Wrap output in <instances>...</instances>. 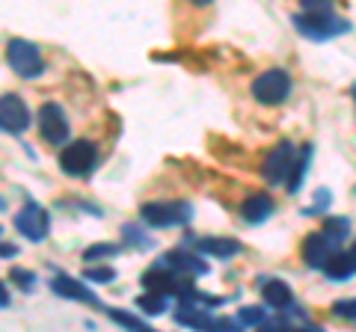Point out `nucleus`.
I'll list each match as a JSON object with an SVG mask.
<instances>
[{
	"label": "nucleus",
	"instance_id": "f257e3e1",
	"mask_svg": "<svg viewBox=\"0 0 356 332\" xmlns=\"http://www.w3.org/2000/svg\"><path fill=\"white\" fill-rule=\"evenodd\" d=\"M291 86H294L291 74L282 72V69H270V72H264V74L255 77L252 86H250V92H252L255 101L264 104V107H280V104L288 101Z\"/></svg>",
	"mask_w": 356,
	"mask_h": 332
},
{
	"label": "nucleus",
	"instance_id": "f03ea898",
	"mask_svg": "<svg viewBox=\"0 0 356 332\" xmlns=\"http://www.w3.org/2000/svg\"><path fill=\"white\" fill-rule=\"evenodd\" d=\"M294 27L303 33L306 39L312 42H327V39H336L341 33H348L350 24L332 13H303V15H294Z\"/></svg>",
	"mask_w": 356,
	"mask_h": 332
},
{
	"label": "nucleus",
	"instance_id": "7ed1b4c3",
	"mask_svg": "<svg viewBox=\"0 0 356 332\" xmlns=\"http://www.w3.org/2000/svg\"><path fill=\"white\" fill-rule=\"evenodd\" d=\"M98 163V149L89 140H72L65 142V149L60 151V169L72 179H86Z\"/></svg>",
	"mask_w": 356,
	"mask_h": 332
},
{
	"label": "nucleus",
	"instance_id": "20e7f679",
	"mask_svg": "<svg viewBox=\"0 0 356 332\" xmlns=\"http://www.w3.org/2000/svg\"><path fill=\"white\" fill-rule=\"evenodd\" d=\"M140 217L149 229H170V226L191 223L193 208L187 202H146L140 208Z\"/></svg>",
	"mask_w": 356,
	"mask_h": 332
},
{
	"label": "nucleus",
	"instance_id": "39448f33",
	"mask_svg": "<svg viewBox=\"0 0 356 332\" xmlns=\"http://www.w3.org/2000/svg\"><path fill=\"white\" fill-rule=\"evenodd\" d=\"M6 63H9V69H13L18 77H24V81H33V77H39L44 72L39 48L27 39H9L6 42Z\"/></svg>",
	"mask_w": 356,
	"mask_h": 332
},
{
	"label": "nucleus",
	"instance_id": "423d86ee",
	"mask_svg": "<svg viewBox=\"0 0 356 332\" xmlns=\"http://www.w3.org/2000/svg\"><path fill=\"white\" fill-rule=\"evenodd\" d=\"M294 142L282 140L280 146H273V151L264 158L261 163V179L270 184V187H280V184H288V175H291V166H294Z\"/></svg>",
	"mask_w": 356,
	"mask_h": 332
},
{
	"label": "nucleus",
	"instance_id": "0eeeda50",
	"mask_svg": "<svg viewBox=\"0 0 356 332\" xmlns=\"http://www.w3.org/2000/svg\"><path fill=\"white\" fill-rule=\"evenodd\" d=\"M36 122H39L42 140L51 142V146H63L69 140V119H65L63 107L57 101H44L36 113Z\"/></svg>",
	"mask_w": 356,
	"mask_h": 332
},
{
	"label": "nucleus",
	"instance_id": "6e6552de",
	"mask_svg": "<svg viewBox=\"0 0 356 332\" xmlns=\"http://www.w3.org/2000/svg\"><path fill=\"white\" fill-rule=\"evenodd\" d=\"M15 229H18L27 240L42 243L44 238H48V231H51V214L44 211L42 205L27 202V205L15 214Z\"/></svg>",
	"mask_w": 356,
	"mask_h": 332
},
{
	"label": "nucleus",
	"instance_id": "1a4fd4ad",
	"mask_svg": "<svg viewBox=\"0 0 356 332\" xmlns=\"http://www.w3.org/2000/svg\"><path fill=\"white\" fill-rule=\"evenodd\" d=\"M0 125L13 137H21L30 128V110L13 92H3V98H0Z\"/></svg>",
	"mask_w": 356,
	"mask_h": 332
},
{
	"label": "nucleus",
	"instance_id": "9d476101",
	"mask_svg": "<svg viewBox=\"0 0 356 332\" xmlns=\"http://www.w3.org/2000/svg\"><path fill=\"white\" fill-rule=\"evenodd\" d=\"M336 249H341V247H336V243L327 238L324 229H321V231H312V235H306V240H303V261H306V267L321 270V267H324V261H327Z\"/></svg>",
	"mask_w": 356,
	"mask_h": 332
},
{
	"label": "nucleus",
	"instance_id": "9b49d317",
	"mask_svg": "<svg viewBox=\"0 0 356 332\" xmlns=\"http://www.w3.org/2000/svg\"><path fill=\"white\" fill-rule=\"evenodd\" d=\"M175 320L181 326H193V329H238L235 320H217V317L205 315L202 308H196V306H181Z\"/></svg>",
	"mask_w": 356,
	"mask_h": 332
},
{
	"label": "nucleus",
	"instance_id": "f8f14e48",
	"mask_svg": "<svg viewBox=\"0 0 356 332\" xmlns=\"http://www.w3.org/2000/svg\"><path fill=\"white\" fill-rule=\"evenodd\" d=\"M86 279H72V276H65V273H60V276H54V282H51V288H54V294H60V297H65V300H81V303H89V306H102L98 303V297L89 291V288L83 285Z\"/></svg>",
	"mask_w": 356,
	"mask_h": 332
},
{
	"label": "nucleus",
	"instance_id": "ddd939ff",
	"mask_svg": "<svg viewBox=\"0 0 356 332\" xmlns=\"http://www.w3.org/2000/svg\"><path fill=\"white\" fill-rule=\"evenodd\" d=\"M261 300H264V306H270L273 312H285V308L294 306V294H291V288H288V282H282V279H264Z\"/></svg>",
	"mask_w": 356,
	"mask_h": 332
},
{
	"label": "nucleus",
	"instance_id": "4468645a",
	"mask_svg": "<svg viewBox=\"0 0 356 332\" xmlns=\"http://www.w3.org/2000/svg\"><path fill=\"white\" fill-rule=\"evenodd\" d=\"M321 273H324L330 282H348L350 276L356 273V261H353V256H350V249H348V252L336 249V252H332V256L324 261Z\"/></svg>",
	"mask_w": 356,
	"mask_h": 332
},
{
	"label": "nucleus",
	"instance_id": "2eb2a0df",
	"mask_svg": "<svg viewBox=\"0 0 356 332\" xmlns=\"http://www.w3.org/2000/svg\"><path fill=\"white\" fill-rule=\"evenodd\" d=\"M161 261H163V264H170L172 270L184 273V276H205V273H208V264H205L202 258L191 256V252H184V249H172V252H166V256H163Z\"/></svg>",
	"mask_w": 356,
	"mask_h": 332
},
{
	"label": "nucleus",
	"instance_id": "dca6fc26",
	"mask_svg": "<svg viewBox=\"0 0 356 332\" xmlns=\"http://www.w3.org/2000/svg\"><path fill=\"white\" fill-rule=\"evenodd\" d=\"M270 214H273V199L267 193H255L241 205V217H243V223H250V226L264 223Z\"/></svg>",
	"mask_w": 356,
	"mask_h": 332
},
{
	"label": "nucleus",
	"instance_id": "f3484780",
	"mask_svg": "<svg viewBox=\"0 0 356 332\" xmlns=\"http://www.w3.org/2000/svg\"><path fill=\"white\" fill-rule=\"evenodd\" d=\"M196 249L202 252V256H211V258H232L241 252V243L232 240V238H199Z\"/></svg>",
	"mask_w": 356,
	"mask_h": 332
},
{
	"label": "nucleus",
	"instance_id": "a211bd4d",
	"mask_svg": "<svg viewBox=\"0 0 356 332\" xmlns=\"http://www.w3.org/2000/svg\"><path fill=\"white\" fill-rule=\"evenodd\" d=\"M309 160H312V142H306L300 154L294 158V166H291V175H288V193H297L300 184H303V175L309 169Z\"/></svg>",
	"mask_w": 356,
	"mask_h": 332
},
{
	"label": "nucleus",
	"instance_id": "6ab92c4d",
	"mask_svg": "<svg viewBox=\"0 0 356 332\" xmlns=\"http://www.w3.org/2000/svg\"><path fill=\"white\" fill-rule=\"evenodd\" d=\"M166 300H170L166 294L149 291V294L137 297V306H140V312H143V315H163V312H166Z\"/></svg>",
	"mask_w": 356,
	"mask_h": 332
},
{
	"label": "nucleus",
	"instance_id": "aec40b11",
	"mask_svg": "<svg viewBox=\"0 0 356 332\" xmlns=\"http://www.w3.org/2000/svg\"><path fill=\"white\" fill-rule=\"evenodd\" d=\"M321 229H324V231H327V238H330L332 243H336V247H341V243H344V240H348V231H350V223H348V219H344V217H330V219H327V223H324V226H321Z\"/></svg>",
	"mask_w": 356,
	"mask_h": 332
},
{
	"label": "nucleus",
	"instance_id": "412c9836",
	"mask_svg": "<svg viewBox=\"0 0 356 332\" xmlns=\"http://www.w3.org/2000/svg\"><path fill=\"white\" fill-rule=\"evenodd\" d=\"M119 247L116 243H92V247L83 249V261H102L107 256H116Z\"/></svg>",
	"mask_w": 356,
	"mask_h": 332
},
{
	"label": "nucleus",
	"instance_id": "4be33fe9",
	"mask_svg": "<svg viewBox=\"0 0 356 332\" xmlns=\"http://www.w3.org/2000/svg\"><path fill=\"white\" fill-rule=\"evenodd\" d=\"M110 317L116 320V324H122L125 329H137V332H149V326H146V320H140V317H134V315H128V312H119V308H110L107 312Z\"/></svg>",
	"mask_w": 356,
	"mask_h": 332
},
{
	"label": "nucleus",
	"instance_id": "5701e85b",
	"mask_svg": "<svg viewBox=\"0 0 356 332\" xmlns=\"http://www.w3.org/2000/svg\"><path fill=\"white\" fill-rule=\"evenodd\" d=\"M9 282H15L21 291L24 294H30L33 288H36V273H30V270H21V267H15L13 273H9Z\"/></svg>",
	"mask_w": 356,
	"mask_h": 332
},
{
	"label": "nucleus",
	"instance_id": "b1692460",
	"mask_svg": "<svg viewBox=\"0 0 356 332\" xmlns=\"http://www.w3.org/2000/svg\"><path fill=\"white\" fill-rule=\"evenodd\" d=\"M83 279H86V282L107 285V282L116 279V270H113V267H89V270H83Z\"/></svg>",
	"mask_w": 356,
	"mask_h": 332
},
{
	"label": "nucleus",
	"instance_id": "393cba45",
	"mask_svg": "<svg viewBox=\"0 0 356 332\" xmlns=\"http://www.w3.org/2000/svg\"><path fill=\"white\" fill-rule=\"evenodd\" d=\"M264 308H241V315H238V324L243 326H264Z\"/></svg>",
	"mask_w": 356,
	"mask_h": 332
},
{
	"label": "nucleus",
	"instance_id": "a878e982",
	"mask_svg": "<svg viewBox=\"0 0 356 332\" xmlns=\"http://www.w3.org/2000/svg\"><path fill=\"white\" fill-rule=\"evenodd\" d=\"M332 315L344 317V320H356V297L353 300H339L336 306H332Z\"/></svg>",
	"mask_w": 356,
	"mask_h": 332
},
{
	"label": "nucleus",
	"instance_id": "bb28decb",
	"mask_svg": "<svg viewBox=\"0 0 356 332\" xmlns=\"http://www.w3.org/2000/svg\"><path fill=\"white\" fill-rule=\"evenodd\" d=\"M303 13H332V0H300Z\"/></svg>",
	"mask_w": 356,
	"mask_h": 332
},
{
	"label": "nucleus",
	"instance_id": "cd10ccee",
	"mask_svg": "<svg viewBox=\"0 0 356 332\" xmlns=\"http://www.w3.org/2000/svg\"><path fill=\"white\" fill-rule=\"evenodd\" d=\"M327 205H330V193H327V190H321V193L315 196V205H312V208H306V214H321V211H324Z\"/></svg>",
	"mask_w": 356,
	"mask_h": 332
},
{
	"label": "nucleus",
	"instance_id": "c85d7f7f",
	"mask_svg": "<svg viewBox=\"0 0 356 332\" xmlns=\"http://www.w3.org/2000/svg\"><path fill=\"white\" fill-rule=\"evenodd\" d=\"M122 231H125V240H128V243H137V247H149V240H146V238H140V229L125 226Z\"/></svg>",
	"mask_w": 356,
	"mask_h": 332
},
{
	"label": "nucleus",
	"instance_id": "c756f323",
	"mask_svg": "<svg viewBox=\"0 0 356 332\" xmlns=\"http://www.w3.org/2000/svg\"><path fill=\"white\" fill-rule=\"evenodd\" d=\"M187 3H191V6H199V9H205V6L214 3V0H187Z\"/></svg>",
	"mask_w": 356,
	"mask_h": 332
},
{
	"label": "nucleus",
	"instance_id": "7c9ffc66",
	"mask_svg": "<svg viewBox=\"0 0 356 332\" xmlns=\"http://www.w3.org/2000/svg\"><path fill=\"white\" fill-rule=\"evenodd\" d=\"M15 252H18L15 247H9V243H3V258H9V256H15Z\"/></svg>",
	"mask_w": 356,
	"mask_h": 332
},
{
	"label": "nucleus",
	"instance_id": "2f4dec72",
	"mask_svg": "<svg viewBox=\"0 0 356 332\" xmlns=\"http://www.w3.org/2000/svg\"><path fill=\"white\" fill-rule=\"evenodd\" d=\"M350 256H353V261H356V240H353V247H350Z\"/></svg>",
	"mask_w": 356,
	"mask_h": 332
},
{
	"label": "nucleus",
	"instance_id": "473e14b6",
	"mask_svg": "<svg viewBox=\"0 0 356 332\" xmlns=\"http://www.w3.org/2000/svg\"><path fill=\"white\" fill-rule=\"evenodd\" d=\"M353 101H356V86H353Z\"/></svg>",
	"mask_w": 356,
	"mask_h": 332
}]
</instances>
